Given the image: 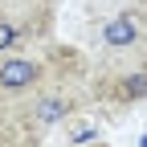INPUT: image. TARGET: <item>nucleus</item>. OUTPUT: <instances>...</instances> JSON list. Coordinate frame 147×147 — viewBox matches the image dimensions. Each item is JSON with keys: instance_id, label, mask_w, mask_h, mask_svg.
<instances>
[{"instance_id": "2", "label": "nucleus", "mask_w": 147, "mask_h": 147, "mask_svg": "<svg viewBox=\"0 0 147 147\" xmlns=\"http://www.w3.org/2000/svg\"><path fill=\"white\" fill-rule=\"evenodd\" d=\"M102 41L110 49H127V45H135L139 41V21L131 12H123V16H110V21L102 25Z\"/></svg>"}, {"instance_id": "5", "label": "nucleus", "mask_w": 147, "mask_h": 147, "mask_svg": "<svg viewBox=\"0 0 147 147\" xmlns=\"http://www.w3.org/2000/svg\"><path fill=\"white\" fill-rule=\"evenodd\" d=\"M16 37H21V33H16L12 21H0V53H8V49L16 45Z\"/></svg>"}, {"instance_id": "1", "label": "nucleus", "mask_w": 147, "mask_h": 147, "mask_svg": "<svg viewBox=\"0 0 147 147\" xmlns=\"http://www.w3.org/2000/svg\"><path fill=\"white\" fill-rule=\"evenodd\" d=\"M37 82H41V65L33 57H0V90L4 94L33 90Z\"/></svg>"}, {"instance_id": "4", "label": "nucleus", "mask_w": 147, "mask_h": 147, "mask_svg": "<svg viewBox=\"0 0 147 147\" xmlns=\"http://www.w3.org/2000/svg\"><path fill=\"white\" fill-rule=\"evenodd\" d=\"M119 98H147V74H131V78L119 82Z\"/></svg>"}, {"instance_id": "3", "label": "nucleus", "mask_w": 147, "mask_h": 147, "mask_svg": "<svg viewBox=\"0 0 147 147\" xmlns=\"http://www.w3.org/2000/svg\"><path fill=\"white\" fill-rule=\"evenodd\" d=\"M65 115H69V102L57 98V94H41V98L33 102V119H37V123H45V127H49V123H57V119H65Z\"/></svg>"}]
</instances>
